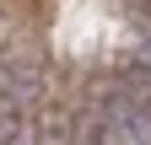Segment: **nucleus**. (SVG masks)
Masks as SVG:
<instances>
[{
    "instance_id": "nucleus-1",
    "label": "nucleus",
    "mask_w": 151,
    "mask_h": 145,
    "mask_svg": "<svg viewBox=\"0 0 151 145\" xmlns=\"http://www.w3.org/2000/svg\"><path fill=\"white\" fill-rule=\"evenodd\" d=\"M32 118H27V102L0 92V145H32Z\"/></svg>"
},
{
    "instance_id": "nucleus-2",
    "label": "nucleus",
    "mask_w": 151,
    "mask_h": 145,
    "mask_svg": "<svg viewBox=\"0 0 151 145\" xmlns=\"http://www.w3.org/2000/svg\"><path fill=\"white\" fill-rule=\"evenodd\" d=\"M6 32H11V27H6V16H0V43H6Z\"/></svg>"
}]
</instances>
